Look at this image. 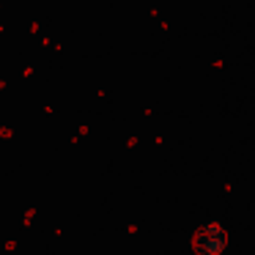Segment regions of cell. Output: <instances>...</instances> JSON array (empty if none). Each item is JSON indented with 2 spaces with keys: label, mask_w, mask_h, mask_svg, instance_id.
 Masks as SVG:
<instances>
[{
  "label": "cell",
  "mask_w": 255,
  "mask_h": 255,
  "mask_svg": "<svg viewBox=\"0 0 255 255\" xmlns=\"http://www.w3.org/2000/svg\"><path fill=\"white\" fill-rule=\"evenodd\" d=\"M198 247L203 255H220L225 250V233L220 225H206L203 233L198 236Z\"/></svg>",
  "instance_id": "obj_1"
}]
</instances>
